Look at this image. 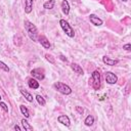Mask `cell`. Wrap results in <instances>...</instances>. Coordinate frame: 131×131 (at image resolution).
Here are the masks:
<instances>
[{
  "instance_id": "30bf717a",
  "label": "cell",
  "mask_w": 131,
  "mask_h": 131,
  "mask_svg": "<svg viewBox=\"0 0 131 131\" xmlns=\"http://www.w3.org/2000/svg\"><path fill=\"white\" fill-rule=\"evenodd\" d=\"M102 62L104 64H107L108 66H115V65H117L119 63L117 60H113V59H111L109 57H103L102 58Z\"/></svg>"
},
{
  "instance_id": "9c48e42d",
  "label": "cell",
  "mask_w": 131,
  "mask_h": 131,
  "mask_svg": "<svg viewBox=\"0 0 131 131\" xmlns=\"http://www.w3.org/2000/svg\"><path fill=\"white\" fill-rule=\"evenodd\" d=\"M58 121H59L60 123H62L63 125L67 126V127H68V126H70V124H71L69 117H68V116H66V115H62V116H60V117L58 118Z\"/></svg>"
},
{
  "instance_id": "484cf974",
  "label": "cell",
  "mask_w": 131,
  "mask_h": 131,
  "mask_svg": "<svg viewBox=\"0 0 131 131\" xmlns=\"http://www.w3.org/2000/svg\"><path fill=\"white\" fill-rule=\"evenodd\" d=\"M60 58H61V60H62V61H66V62H67V58H65L64 55H61Z\"/></svg>"
},
{
  "instance_id": "ba28073f",
  "label": "cell",
  "mask_w": 131,
  "mask_h": 131,
  "mask_svg": "<svg viewBox=\"0 0 131 131\" xmlns=\"http://www.w3.org/2000/svg\"><path fill=\"white\" fill-rule=\"evenodd\" d=\"M33 8V0H25V12L31 13Z\"/></svg>"
},
{
  "instance_id": "f1b7e54d",
  "label": "cell",
  "mask_w": 131,
  "mask_h": 131,
  "mask_svg": "<svg viewBox=\"0 0 131 131\" xmlns=\"http://www.w3.org/2000/svg\"><path fill=\"white\" fill-rule=\"evenodd\" d=\"M0 100H1V95H0Z\"/></svg>"
},
{
  "instance_id": "ffe728a7",
  "label": "cell",
  "mask_w": 131,
  "mask_h": 131,
  "mask_svg": "<svg viewBox=\"0 0 131 131\" xmlns=\"http://www.w3.org/2000/svg\"><path fill=\"white\" fill-rule=\"evenodd\" d=\"M36 99H37V101H38V103L39 104H41V106H45V103H46V101H45V99L41 96V95H36Z\"/></svg>"
},
{
  "instance_id": "603a6c76",
  "label": "cell",
  "mask_w": 131,
  "mask_h": 131,
  "mask_svg": "<svg viewBox=\"0 0 131 131\" xmlns=\"http://www.w3.org/2000/svg\"><path fill=\"white\" fill-rule=\"evenodd\" d=\"M0 107L3 109L4 112H8V107L6 106V103H4V102H0Z\"/></svg>"
},
{
  "instance_id": "5bb4252c",
  "label": "cell",
  "mask_w": 131,
  "mask_h": 131,
  "mask_svg": "<svg viewBox=\"0 0 131 131\" xmlns=\"http://www.w3.org/2000/svg\"><path fill=\"white\" fill-rule=\"evenodd\" d=\"M71 68H72V70H73L75 73L79 74V75H83V70H82V68H81L79 65L72 64V65H71Z\"/></svg>"
},
{
  "instance_id": "83f0119b",
  "label": "cell",
  "mask_w": 131,
  "mask_h": 131,
  "mask_svg": "<svg viewBox=\"0 0 131 131\" xmlns=\"http://www.w3.org/2000/svg\"><path fill=\"white\" fill-rule=\"evenodd\" d=\"M122 1H124V2H126V1H127V0H122Z\"/></svg>"
},
{
  "instance_id": "44dd1931",
  "label": "cell",
  "mask_w": 131,
  "mask_h": 131,
  "mask_svg": "<svg viewBox=\"0 0 131 131\" xmlns=\"http://www.w3.org/2000/svg\"><path fill=\"white\" fill-rule=\"evenodd\" d=\"M0 69L3 70V71H5V72H9V68H8V66H6L3 62H0Z\"/></svg>"
},
{
  "instance_id": "3957f363",
  "label": "cell",
  "mask_w": 131,
  "mask_h": 131,
  "mask_svg": "<svg viewBox=\"0 0 131 131\" xmlns=\"http://www.w3.org/2000/svg\"><path fill=\"white\" fill-rule=\"evenodd\" d=\"M53 86H54V88L59 92H61L63 94L68 95V94H71L72 93V89L70 88V86H68V85H66V84H64L62 82H57V83H54Z\"/></svg>"
},
{
  "instance_id": "7402d4cb",
  "label": "cell",
  "mask_w": 131,
  "mask_h": 131,
  "mask_svg": "<svg viewBox=\"0 0 131 131\" xmlns=\"http://www.w3.org/2000/svg\"><path fill=\"white\" fill-rule=\"evenodd\" d=\"M45 58H46V60L50 63V64H54L55 63V61H54V59L52 58L50 54H45Z\"/></svg>"
},
{
  "instance_id": "4316f807",
  "label": "cell",
  "mask_w": 131,
  "mask_h": 131,
  "mask_svg": "<svg viewBox=\"0 0 131 131\" xmlns=\"http://www.w3.org/2000/svg\"><path fill=\"white\" fill-rule=\"evenodd\" d=\"M14 129H15V130H17V131H20V130H21V128H20L17 125H15V126H14Z\"/></svg>"
},
{
  "instance_id": "2e32d148",
  "label": "cell",
  "mask_w": 131,
  "mask_h": 131,
  "mask_svg": "<svg viewBox=\"0 0 131 131\" xmlns=\"http://www.w3.org/2000/svg\"><path fill=\"white\" fill-rule=\"evenodd\" d=\"M21 93L25 96V98L27 99L29 102H33V99H34V98H33V96H32L28 91H26V90H24V89H21Z\"/></svg>"
},
{
  "instance_id": "8992f818",
  "label": "cell",
  "mask_w": 131,
  "mask_h": 131,
  "mask_svg": "<svg viewBox=\"0 0 131 131\" xmlns=\"http://www.w3.org/2000/svg\"><path fill=\"white\" fill-rule=\"evenodd\" d=\"M31 74L35 79H38V80H43L44 77H45L44 71L41 70V69H34V70L31 71Z\"/></svg>"
},
{
  "instance_id": "8fae6325",
  "label": "cell",
  "mask_w": 131,
  "mask_h": 131,
  "mask_svg": "<svg viewBox=\"0 0 131 131\" xmlns=\"http://www.w3.org/2000/svg\"><path fill=\"white\" fill-rule=\"evenodd\" d=\"M28 85H29V87L32 88V89H38V88H39V83L37 82V80L35 79V78H31V79H29Z\"/></svg>"
},
{
  "instance_id": "cb8c5ba5",
  "label": "cell",
  "mask_w": 131,
  "mask_h": 131,
  "mask_svg": "<svg viewBox=\"0 0 131 131\" xmlns=\"http://www.w3.org/2000/svg\"><path fill=\"white\" fill-rule=\"evenodd\" d=\"M130 47H131V45H130V43H128V44H126V45L123 46V49H125L127 51H130Z\"/></svg>"
},
{
  "instance_id": "ac0fdd59",
  "label": "cell",
  "mask_w": 131,
  "mask_h": 131,
  "mask_svg": "<svg viewBox=\"0 0 131 131\" xmlns=\"http://www.w3.org/2000/svg\"><path fill=\"white\" fill-rule=\"evenodd\" d=\"M84 123H85V125H86V126H92V125H93V123H94V118H93L91 115H89V116H87V117H86V119H85Z\"/></svg>"
},
{
  "instance_id": "e0dca14e",
  "label": "cell",
  "mask_w": 131,
  "mask_h": 131,
  "mask_svg": "<svg viewBox=\"0 0 131 131\" xmlns=\"http://www.w3.org/2000/svg\"><path fill=\"white\" fill-rule=\"evenodd\" d=\"M22 125H23V127H24V129H25V130H28V131L33 130V127L28 123V121H27V120L23 119V120H22Z\"/></svg>"
},
{
  "instance_id": "6da1fadb",
  "label": "cell",
  "mask_w": 131,
  "mask_h": 131,
  "mask_svg": "<svg viewBox=\"0 0 131 131\" xmlns=\"http://www.w3.org/2000/svg\"><path fill=\"white\" fill-rule=\"evenodd\" d=\"M24 25H25V29H26V31H27L30 39L33 40V41H37V39H38V31H37L36 26L34 24H32L31 22H29V21H25Z\"/></svg>"
},
{
  "instance_id": "277c9868",
  "label": "cell",
  "mask_w": 131,
  "mask_h": 131,
  "mask_svg": "<svg viewBox=\"0 0 131 131\" xmlns=\"http://www.w3.org/2000/svg\"><path fill=\"white\" fill-rule=\"evenodd\" d=\"M92 86L94 90H98L100 88V74L98 71H94L92 73Z\"/></svg>"
},
{
  "instance_id": "d6986e66",
  "label": "cell",
  "mask_w": 131,
  "mask_h": 131,
  "mask_svg": "<svg viewBox=\"0 0 131 131\" xmlns=\"http://www.w3.org/2000/svg\"><path fill=\"white\" fill-rule=\"evenodd\" d=\"M20 109H21V112H22V114H23V115H24L26 118H29V117H30V113H29L28 109L26 108L25 106H23V104H22V106L20 107Z\"/></svg>"
},
{
  "instance_id": "7c38bea8",
  "label": "cell",
  "mask_w": 131,
  "mask_h": 131,
  "mask_svg": "<svg viewBox=\"0 0 131 131\" xmlns=\"http://www.w3.org/2000/svg\"><path fill=\"white\" fill-rule=\"evenodd\" d=\"M39 42L41 43V45H42L44 48H50V43H49L48 39H47L45 36H40V37H39Z\"/></svg>"
},
{
  "instance_id": "d4e9b609",
  "label": "cell",
  "mask_w": 131,
  "mask_h": 131,
  "mask_svg": "<svg viewBox=\"0 0 131 131\" xmlns=\"http://www.w3.org/2000/svg\"><path fill=\"white\" fill-rule=\"evenodd\" d=\"M76 111L79 114H83V109H81L80 107H76Z\"/></svg>"
},
{
  "instance_id": "52a82bcc",
  "label": "cell",
  "mask_w": 131,
  "mask_h": 131,
  "mask_svg": "<svg viewBox=\"0 0 131 131\" xmlns=\"http://www.w3.org/2000/svg\"><path fill=\"white\" fill-rule=\"evenodd\" d=\"M89 20H90V23L92 25H94V26H100V25H102V21L98 16H96L95 14H90Z\"/></svg>"
},
{
  "instance_id": "5b68a950",
  "label": "cell",
  "mask_w": 131,
  "mask_h": 131,
  "mask_svg": "<svg viewBox=\"0 0 131 131\" xmlns=\"http://www.w3.org/2000/svg\"><path fill=\"white\" fill-rule=\"evenodd\" d=\"M117 81H118V77L114 73H112V72H107L106 73V82L108 84H111V85L116 84Z\"/></svg>"
},
{
  "instance_id": "4fadbf2b",
  "label": "cell",
  "mask_w": 131,
  "mask_h": 131,
  "mask_svg": "<svg viewBox=\"0 0 131 131\" xmlns=\"http://www.w3.org/2000/svg\"><path fill=\"white\" fill-rule=\"evenodd\" d=\"M62 10L63 12L67 15L69 14V11H70V4L69 2L67 1V0H63V2H62Z\"/></svg>"
},
{
  "instance_id": "7a4b0ae2",
  "label": "cell",
  "mask_w": 131,
  "mask_h": 131,
  "mask_svg": "<svg viewBox=\"0 0 131 131\" xmlns=\"http://www.w3.org/2000/svg\"><path fill=\"white\" fill-rule=\"evenodd\" d=\"M60 25L62 29L64 30V32L70 37V38H73L75 36V32H74V29L71 27V26L69 25V23L66 21V20H61L60 21Z\"/></svg>"
},
{
  "instance_id": "9a60e30c",
  "label": "cell",
  "mask_w": 131,
  "mask_h": 131,
  "mask_svg": "<svg viewBox=\"0 0 131 131\" xmlns=\"http://www.w3.org/2000/svg\"><path fill=\"white\" fill-rule=\"evenodd\" d=\"M54 4H55V0H48V1H46L43 4V7L45 9H52L54 6Z\"/></svg>"
}]
</instances>
